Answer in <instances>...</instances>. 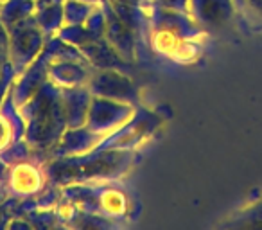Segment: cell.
I'll return each instance as SVG.
<instances>
[{
  "label": "cell",
  "instance_id": "6da1fadb",
  "mask_svg": "<svg viewBox=\"0 0 262 230\" xmlns=\"http://www.w3.org/2000/svg\"><path fill=\"white\" fill-rule=\"evenodd\" d=\"M18 112L26 122L24 137L36 151H51L65 130H69L63 90L49 79L26 104L20 106Z\"/></svg>",
  "mask_w": 262,
  "mask_h": 230
},
{
  "label": "cell",
  "instance_id": "7a4b0ae2",
  "mask_svg": "<svg viewBox=\"0 0 262 230\" xmlns=\"http://www.w3.org/2000/svg\"><path fill=\"white\" fill-rule=\"evenodd\" d=\"M131 162L129 150H97L79 157L52 158L47 176L61 183L106 182L124 175Z\"/></svg>",
  "mask_w": 262,
  "mask_h": 230
},
{
  "label": "cell",
  "instance_id": "3957f363",
  "mask_svg": "<svg viewBox=\"0 0 262 230\" xmlns=\"http://www.w3.org/2000/svg\"><path fill=\"white\" fill-rule=\"evenodd\" d=\"M9 34H11V44H9L8 59L15 70V76H18L41 54L49 38L38 27L34 16L13 26Z\"/></svg>",
  "mask_w": 262,
  "mask_h": 230
},
{
  "label": "cell",
  "instance_id": "277c9868",
  "mask_svg": "<svg viewBox=\"0 0 262 230\" xmlns=\"http://www.w3.org/2000/svg\"><path fill=\"white\" fill-rule=\"evenodd\" d=\"M135 104L126 101H117V99L101 97V95H92L90 108H88L86 124L92 132H97L108 139L115 132L127 124L135 117Z\"/></svg>",
  "mask_w": 262,
  "mask_h": 230
},
{
  "label": "cell",
  "instance_id": "5b68a950",
  "mask_svg": "<svg viewBox=\"0 0 262 230\" xmlns=\"http://www.w3.org/2000/svg\"><path fill=\"white\" fill-rule=\"evenodd\" d=\"M86 87L90 88L92 94L101 95V97L133 102V104L139 99V92H137V87L133 85V81L120 70L94 69Z\"/></svg>",
  "mask_w": 262,
  "mask_h": 230
},
{
  "label": "cell",
  "instance_id": "8992f818",
  "mask_svg": "<svg viewBox=\"0 0 262 230\" xmlns=\"http://www.w3.org/2000/svg\"><path fill=\"white\" fill-rule=\"evenodd\" d=\"M106 140L104 135L97 132H92L88 126L81 128H69L61 135L54 148L49 151L51 158H65V157H79L86 155L99 148Z\"/></svg>",
  "mask_w": 262,
  "mask_h": 230
},
{
  "label": "cell",
  "instance_id": "52a82bcc",
  "mask_svg": "<svg viewBox=\"0 0 262 230\" xmlns=\"http://www.w3.org/2000/svg\"><path fill=\"white\" fill-rule=\"evenodd\" d=\"M45 176V169L33 164L29 158L15 162L8 173V189L15 196H33L43 191Z\"/></svg>",
  "mask_w": 262,
  "mask_h": 230
},
{
  "label": "cell",
  "instance_id": "ba28073f",
  "mask_svg": "<svg viewBox=\"0 0 262 230\" xmlns=\"http://www.w3.org/2000/svg\"><path fill=\"white\" fill-rule=\"evenodd\" d=\"M94 67L86 59H52L49 65V81L61 90L86 87Z\"/></svg>",
  "mask_w": 262,
  "mask_h": 230
},
{
  "label": "cell",
  "instance_id": "9c48e42d",
  "mask_svg": "<svg viewBox=\"0 0 262 230\" xmlns=\"http://www.w3.org/2000/svg\"><path fill=\"white\" fill-rule=\"evenodd\" d=\"M187 13L198 26L214 27L230 18L232 6L230 0H189Z\"/></svg>",
  "mask_w": 262,
  "mask_h": 230
},
{
  "label": "cell",
  "instance_id": "30bf717a",
  "mask_svg": "<svg viewBox=\"0 0 262 230\" xmlns=\"http://www.w3.org/2000/svg\"><path fill=\"white\" fill-rule=\"evenodd\" d=\"M81 52L94 69H113L120 70V72H126L129 69L127 59H124L106 38H99V40L92 41L90 45L81 49Z\"/></svg>",
  "mask_w": 262,
  "mask_h": 230
},
{
  "label": "cell",
  "instance_id": "8fae6325",
  "mask_svg": "<svg viewBox=\"0 0 262 230\" xmlns=\"http://www.w3.org/2000/svg\"><path fill=\"white\" fill-rule=\"evenodd\" d=\"M104 38L119 51V54L124 59H135V31L129 26L122 22L119 16L115 15L113 8H110L108 11V27H106Z\"/></svg>",
  "mask_w": 262,
  "mask_h": 230
},
{
  "label": "cell",
  "instance_id": "7c38bea8",
  "mask_svg": "<svg viewBox=\"0 0 262 230\" xmlns=\"http://www.w3.org/2000/svg\"><path fill=\"white\" fill-rule=\"evenodd\" d=\"M92 95L94 94L88 87H76L63 90V102H65L69 128H81V126L86 124Z\"/></svg>",
  "mask_w": 262,
  "mask_h": 230
},
{
  "label": "cell",
  "instance_id": "4fadbf2b",
  "mask_svg": "<svg viewBox=\"0 0 262 230\" xmlns=\"http://www.w3.org/2000/svg\"><path fill=\"white\" fill-rule=\"evenodd\" d=\"M99 211L102 218H122L129 211L127 194L115 185H99Z\"/></svg>",
  "mask_w": 262,
  "mask_h": 230
},
{
  "label": "cell",
  "instance_id": "5bb4252c",
  "mask_svg": "<svg viewBox=\"0 0 262 230\" xmlns=\"http://www.w3.org/2000/svg\"><path fill=\"white\" fill-rule=\"evenodd\" d=\"M65 2V0H63ZM63 2L51 4L34 11V20L38 27L47 34V38L56 36L63 26H65V13H63Z\"/></svg>",
  "mask_w": 262,
  "mask_h": 230
},
{
  "label": "cell",
  "instance_id": "9a60e30c",
  "mask_svg": "<svg viewBox=\"0 0 262 230\" xmlns=\"http://www.w3.org/2000/svg\"><path fill=\"white\" fill-rule=\"evenodd\" d=\"M36 6L33 0H4L0 6V18L11 29L13 26L34 16Z\"/></svg>",
  "mask_w": 262,
  "mask_h": 230
},
{
  "label": "cell",
  "instance_id": "2e32d148",
  "mask_svg": "<svg viewBox=\"0 0 262 230\" xmlns=\"http://www.w3.org/2000/svg\"><path fill=\"white\" fill-rule=\"evenodd\" d=\"M97 6L79 2V0H65L63 2V13H65V26H79L84 24Z\"/></svg>",
  "mask_w": 262,
  "mask_h": 230
},
{
  "label": "cell",
  "instance_id": "e0dca14e",
  "mask_svg": "<svg viewBox=\"0 0 262 230\" xmlns=\"http://www.w3.org/2000/svg\"><path fill=\"white\" fill-rule=\"evenodd\" d=\"M18 135H16V130H15V124H13L11 119L6 115L2 110H0V153L9 148L13 142H16Z\"/></svg>",
  "mask_w": 262,
  "mask_h": 230
},
{
  "label": "cell",
  "instance_id": "ac0fdd59",
  "mask_svg": "<svg viewBox=\"0 0 262 230\" xmlns=\"http://www.w3.org/2000/svg\"><path fill=\"white\" fill-rule=\"evenodd\" d=\"M9 44H11V34H9V29L2 18H0V54L8 56L9 52Z\"/></svg>",
  "mask_w": 262,
  "mask_h": 230
},
{
  "label": "cell",
  "instance_id": "d6986e66",
  "mask_svg": "<svg viewBox=\"0 0 262 230\" xmlns=\"http://www.w3.org/2000/svg\"><path fill=\"white\" fill-rule=\"evenodd\" d=\"M155 4L167 9H176V11H187L189 0H155Z\"/></svg>",
  "mask_w": 262,
  "mask_h": 230
},
{
  "label": "cell",
  "instance_id": "ffe728a7",
  "mask_svg": "<svg viewBox=\"0 0 262 230\" xmlns=\"http://www.w3.org/2000/svg\"><path fill=\"white\" fill-rule=\"evenodd\" d=\"M110 2H119V4L135 6V8H149L151 4H155V0H110Z\"/></svg>",
  "mask_w": 262,
  "mask_h": 230
},
{
  "label": "cell",
  "instance_id": "44dd1931",
  "mask_svg": "<svg viewBox=\"0 0 262 230\" xmlns=\"http://www.w3.org/2000/svg\"><path fill=\"white\" fill-rule=\"evenodd\" d=\"M36 9L45 8V6H51V4H58V2H63V0H33Z\"/></svg>",
  "mask_w": 262,
  "mask_h": 230
},
{
  "label": "cell",
  "instance_id": "7402d4cb",
  "mask_svg": "<svg viewBox=\"0 0 262 230\" xmlns=\"http://www.w3.org/2000/svg\"><path fill=\"white\" fill-rule=\"evenodd\" d=\"M79 2H86V4L101 6V4H104V2H108V0H79Z\"/></svg>",
  "mask_w": 262,
  "mask_h": 230
},
{
  "label": "cell",
  "instance_id": "603a6c76",
  "mask_svg": "<svg viewBox=\"0 0 262 230\" xmlns=\"http://www.w3.org/2000/svg\"><path fill=\"white\" fill-rule=\"evenodd\" d=\"M0 6H2V0H0Z\"/></svg>",
  "mask_w": 262,
  "mask_h": 230
},
{
  "label": "cell",
  "instance_id": "cb8c5ba5",
  "mask_svg": "<svg viewBox=\"0 0 262 230\" xmlns=\"http://www.w3.org/2000/svg\"><path fill=\"white\" fill-rule=\"evenodd\" d=\"M2 2H4V0H2Z\"/></svg>",
  "mask_w": 262,
  "mask_h": 230
}]
</instances>
